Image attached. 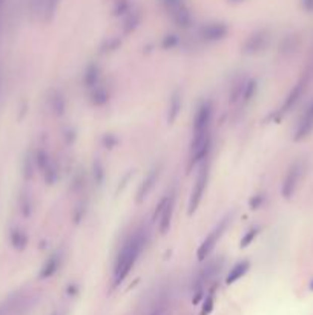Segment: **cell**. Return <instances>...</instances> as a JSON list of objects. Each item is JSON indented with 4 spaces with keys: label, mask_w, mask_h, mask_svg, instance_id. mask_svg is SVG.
Returning a JSON list of instances; mask_svg holds the SVG:
<instances>
[{
    "label": "cell",
    "mask_w": 313,
    "mask_h": 315,
    "mask_svg": "<svg viewBox=\"0 0 313 315\" xmlns=\"http://www.w3.org/2000/svg\"><path fill=\"white\" fill-rule=\"evenodd\" d=\"M249 269H250V262H249V260H241V262H238V263L230 269V272L227 274L226 283H227V285H233L235 281H238L240 278H243V277L249 272Z\"/></svg>",
    "instance_id": "9a60e30c"
},
{
    "label": "cell",
    "mask_w": 313,
    "mask_h": 315,
    "mask_svg": "<svg viewBox=\"0 0 313 315\" xmlns=\"http://www.w3.org/2000/svg\"><path fill=\"white\" fill-rule=\"evenodd\" d=\"M311 133H313V102L305 108V111L302 112L301 118L298 120L293 139L296 142H299V140L307 139Z\"/></svg>",
    "instance_id": "ba28073f"
},
{
    "label": "cell",
    "mask_w": 313,
    "mask_h": 315,
    "mask_svg": "<svg viewBox=\"0 0 313 315\" xmlns=\"http://www.w3.org/2000/svg\"><path fill=\"white\" fill-rule=\"evenodd\" d=\"M51 108L57 115H63L65 108H66V102H65V97L61 96L60 92H54V96L51 97Z\"/></svg>",
    "instance_id": "e0dca14e"
},
{
    "label": "cell",
    "mask_w": 313,
    "mask_h": 315,
    "mask_svg": "<svg viewBox=\"0 0 313 315\" xmlns=\"http://www.w3.org/2000/svg\"><path fill=\"white\" fill-rule=\"evenodd\" d=\"M247 83V77H238L232 86H230V92H229V103L232 106H241V100H243V94H244V88Z\"/></svg>",
    "instance_id": "7c38bea8"
},
{
    "label": "cell",
    "mask_w": 313,
    "mask_h": 315,
    "mask_svg": "<svg viewBox=\"0 0 313 315\" xmlns=\"http://www.w3.org/2000/svg\"><path fill=\"white\" fill-rule=\"evenodd\" d=\"M34 160H36V165L37 168L40 169V172L43 174L45 177V181L48 184H54L55 180L58 178V171H57V166L54 163V160L51 159V155L48 151L45 149H39L34 155Z\"/></svg>",
    "instance_id": "52a82bcc"
},
{
    "label": "cell",
    "mask_w": 313,
    "mask_h": 315,
    "mask_svg": "<svg viewBox=\"0 0 313 315\" xmlns=\"http://www.w3.org/2000/svg\"><path fill=\"white\" fill-rule=\"evenodd\" d=\"M229 222H230L229 217L223 218L221 222L218 223V225L209 232V235L203 240V243L200 244V247H198V250H197V257H198L200 262L206 260V259L210 256V252L215 249V246L218 244L220 238L224 235V232H226V229H227V226H229Z\"/></svg>",
    "instance_id": "277c9868"
},
{
    "label": "cell",
    "mask_w": 313,
    "mask_h": 315,
    "mask_svg": "<svg viewBox=\"0 0 313 315\" xmlns=\"http://www.w3.org/2000/svg\"><path fill=\"white\" fill-rule=\"evenodd\" d=\"M26 241H28V238H26V234H25L23 231H20V229H14V231L11 232V243H13V246H14V247H17V249H23V247H25V244H26Z\"/></svg>",
    "instance_id": "d6986e66"
},
{
    "label": "cell",
    "mask_w": 313,
    "mask_h": 315,
    "mask_svg": "<svg viewBox=\"0 0 313 315\" xmlns=\"http://www.w3.org/2000/svg\"><path fill=\"white\" fill-rule=\"evenodd\" d=\"M60 262H61L60 252H54V254L51 257H48V260L45 262V265H43V268L40 271V278H49V277H52L58 271Z\"/></svg>",
    "instance_id": "5bb4252c"
},
{
    "label": "cell",
    "mask_w": 313,
    "mask_h": 315,
    "mask_svg": "<svg viewBox=\"0 0 313 315\" xmlns=\"http://www.w3.org/2000/svg\"><path fill=\"white\" fill-rule=\"evenodd\" d=\"M160 172H162V168H160V166H153V168L147 172V175L144 177L143 183L140 184L138 194H137V202H138V203L143 202V200L149 196V193L153 189L156 180H159V177H160Z\"/></svg>",
    "instance_id": "9c48e42d"
},
{
    "label": "cell",
    "mask_w": 313,
    "mask_h": 315,
    "mask_svg": "<svg viewBox=\"0 0 313 315\" xmlns=\"http://www.w3.org/2000/svg\"><path fill=\"white\" fill-rule=\"evenodd\" d=\"M258 232H260V228H254V229H250L243 238H241V243H240V246L241 247H246V246H249L250 243H252L255 238H257V235H258Z\"/></svg>",
    "instance_id": "ffe728a7"
},
{
    "label": "cell",
    "mask_w": 313,
    "mask_h": 315,
    "mask_svg": "<svg viewBox=\"0 0 313 315\" xmlns=\"http://www.w3.org/2000/svg\"><path fill=\"white\" fill-rule=\"evenodd\" d=\"M152 315H160V313H152Z\"/></svg>",
    "instance_id": "484cf974"
},
{
    "label": "cell",
    "mask_w": 313,
    "mask_h": 315,
    "mask_svg": "<svg viewBox=\"0 0 313 315\" xmlns=\"http://www.w3.org/2000/svg\"><path fill=\"white\" fill-rule=\"evenodd\" d=\"M308 288H310V291H313V280L310 281V286H308Z\"/></svg>",
    "instance_id": "d4e9b609"
},
{
    "label": "cell",
    "mask_w": 313,
    "mask_h": 315,
    "mask_svg": "<svg viewBox=\"0 0 313 315\" xmlns=\"http://www.w3.org/2000/svg\"><path fill=\"white\" fill-rule=\"evenodd\" d=\"M263 202H264V197L263 196H255L252 200H250V209H258Z\"/></svg>",
    "instance_id": "cb8c5ba5"
},
{
    "label": "cell",
    "mask_w": 313,
    "mask_h": 315,
    "mask_svg": "<svg viewBox=\"0 0 313 315\" xmlns=\"http://www.w3.org/2000/svg\"><path fill=\"white\" fill-rule=\"evenodd\" d=\"M305 88H307V80H299L293 88L292 91L287 94L286 100L283 102V105H281V112H287L290 111L302 97V94L305 92Z\"/></svg>",
    "instance_id": "30bf717a"
},
{
    "label": "cell",
    "mask_w": 313,
    "mask_h": 315,
    "mask_svg": "<svg viewBox=\"0 0 313 315\" xmlns=\"http://www.w3.org/2000/svg\"><path fill=\"white\" fill-rule=\"evenodd\" d=\"M20 209H22V212L25 214V215H29V212H31V200H29V197L26 196V194H23L22 197H20Z\"/></svg>",
    "instance_id": "603a6c76"
},
{
    "label": "cell",
    "mask_w": 313,
    "mask_h": 315,
    "mask_svg": "<svg viewBox=\"0 0 313 315\" xmlns=\"http://www.w3.org/2000/svg\"><path fill=\"white\" fill-rule=\"evenodd\" d=\"M212 117L213 106L210 100H203L195 111L192 124V140H191V157L189 166H197L206 160L212 148Z\"/></svg>",
    "instance_id": "6da1fadb"
},
{
    "label": "cell",
    "mask_w": 313,
    "mask_h": 315,
    "mask_svg": "<svg viewBox=\"0 0 313 315\" xmlns=\"http://www.w3.org/2000/svg\"><path fill=\"white\" fill-rule=\"evenodd\" d=\"M180 109H181V99H180V94L175 92L169 102V123L175 121V118L180 114Z\"/></svg>",
    "instance_id": "ac0fdd59"
},
{
    "label": "cell",
    "mask_w": 313,
    "mask_h": 315,
    "mask_svg": "<svg viewBox=\"0 0 313 315\" xmlns=\"http://www.w3.org/2000/svg\"><path fill=\"white\" fill-rule=\"evenodd\" d=\"M213 309V294L210 292L207 297H206V301L203 304V309H201V313L200 315H209Z\"/></svg>",
    "instance_id": "7402d4cb"
},
{
    "label": "cell",
    "mask_w": 313,
    "mask_h": 315,
    "mask_svg": "<svg viewBox=\"0 0 313 315\" xmlns=\"http://www.w3.org/2000/svg\"><path fill=\"white\" fill-rule=\"evenodd\" d=\"M209 165H203L201 169L198 171V175H197V180L194 183V187H192V193H191V199H189V215H192L198 206L201 205L203 202V197L206 194V189H207V183H209Z\"/></svg>",
    "instance_id": "5b68a950"
},
{
    "label": "cell",
    "mask_w": 313,
    "mask_h": 315,
    "mask_svg": "<svg viewBox=\"0 0 313 315\" xmlns=\"http://www.w3.org/2000/svg\"><path fill=\"white\" fill-rule=\"evenodd\" d=\"M109 99H111L109 88L103 82H100L99 85L89 89V100L94 106H97V108L105 106L109 102Z\"/></svg>",
    "instance_id": "8fae6325"
},
{
    "label": "cell",
    "mask_w": 313,
    "mask_h": 315,
    "mask_svg": "<svg viewBox=\"0 0 313 315\" xmlns=\"http://www.w3.org/2000/svg\"><path fill=\"white\" fill-rule=\"evenodd\" d=\"M103 175H105V172H103V165H102L100 160H97L96 163H94V178H96L97 183H102Z\"/></svg>",
    "instance_id": "44dd1931"
},
{
    "label": "cell",
    "mask_w": 313,
    "mask_h": 315,
    "mask_svg": "<svg viewBox=\"0 0 313 315\" xmlns=\"http://www.w3.org/2000/svg\"><path fill=\"white\" fill-rule=\"evenodd\" d=\"M149 240L147 229L144 226H138L134 232L129 234V237L124 240L121 244V249L117 254L115 263H114V283H120L126 278L131 271L134 269L135 263L138 262L141 252L146 247V243Z\"/></svg>",
    "instance_id": "7a4b0ae2"
},
{
    "label": "cell",
    "mask_w": 313,
    "mask_h": 315,
    "mask_svg": "<svg viewBox=\"0 0 313 315\" xmlns=\"http://www.w3.org/2000/svg\"><path fill=\"white\" fill-rule=\"evenodd\" d=\"M304 171H305V166L301 160H296L290 165V168L287 169L286 175H284V180H283V184H281V194L286 200L292 199L296 193V187L304 175Z\"/></svg>",
    "instance_id": "3957f363"
},
{
    "label": "cell",
    "mask_w": 313,
    "mask_h": 315,
    "mask_svg": "<svg viewBox=\"0 0 313 315\" xmlns=\"http://www.w3.org/2000/svg\"><path fill=\"white\" fill-rule=\"evenodd\" d=\"M102 82V70L96 63H91L89 67H86L85 73H83V83L88 89L94 88L96 85H99Z\"/></svg>",
    "instance_id": "4fadbf2b"
},
{
    "label": "cell",
    "mask_w": 313,
    "mask_h": 315,
    "mask_svg": "<svg viewBox=\"0 0 313 315\" xmlns=\"http://www.w3.org/2000/svg\"><path fill=\"white\" fill-rule=\"evenodd\" d=\"M257 89H258V83L254 79H247L246 88H244V94H243V100H241V106H247L250 102L254 100V97L257 96Z\"/></svg>",
    "instance_id": "2e32d148"
},
{
    "label": "cell",
    "mask_w": 313,
    "mask_h": 315,
    "mask_svg": "<svg viewBox=\"0 0 313 315\" xmlns=\"http://www.w3.org/2000/svg\"><path fill=\"white\" fill-rule=\"evenodd\" d=\"M174 205H175V196L174 193L168 194L156 208V211L153 212V220L156 222L159 220V229L160 232L165 235L168 234L171 223H172V215H174Z\"/></svg>",
    "instance_id": "8992f818"
}]
</instances>
